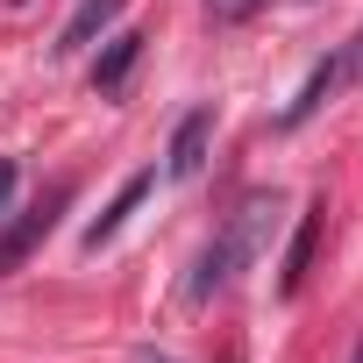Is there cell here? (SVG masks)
<instances>
[{
    "instance_id": "7c38bea8",
    "label": "cell",
    "mask_w": 363,
    "mask_h": 363,
    "mask_svg": "<svg viewBox=\"0 0 363 363\" xmlns=\"http://www.w3.org/2000/svg\"><path fill=\"white\" fill-rule=\"evenodd\" d=\"M135 363H171V356H135Z\"/></svg>"
},
{
    "instance_id": "8992f818",
    "label": "cell",
    "mask_w": 363,
    "mask_h": 363,
    "mask_svg": "<svg viewBox=\"0 0 363 363\" xmlns=\"http://www.w3.org/2000/svg\"><path fill=\"white\" fill-rule=\"evenodd\" d=\"M150 186H157V171H135L128 186H121V193L107 200V214H93V221H86V250H100V242H114V235H121V221H128V214L143 207V193H150Z\"/></svg>"
},
{
    "instance_id": "3957f363",
    "label": "cell",
    "mask_w": 363,
    "mask_h": 363,
    "mask_svg": "<svg viewBox=\"0 0 363 363\" xmlns=\"http://www.w3.org/2000/svg\"><path fill=\"white\" fill-rule=\"evenodd\" d=\"M207 143H214V107L178 114L171 150H164V171H171V178H200V171H207Z\"/></svg>"
},
{
    "instance_id": "30bf717a",
    "label": "cell",
    "mask_w": 363,
    "mask_h": 363,
    "mask_svg": "<svg viewBox=\"0 0 363 363\" xmlns=\"http://www.w3.org/2000/svg\"><path fill=\"white\" fill-rule=\"evenodd\" d=\"M257 8H264V0H207L214 22H242V15H257Z\"/></svg>"
},
{
    "instance_id": "52a82bcc",
    "label": "cell",
    "mask_w": 363,
    "mask_h": 363,
    "mask_svg": "<svg viewBox=\"0 0 363 363\" xmlns=\"http://www.w3.org/2000/svg\"><path fill=\"white\" fill-rule=\"evenodd\" d=\"M143 29H121V36H107V50H100V65H93V93H121V79L135 72V57H143Z\"/></svg>"
},
{
    "instance_id": "7a4b0ae2",
    "label": "cell",
    "mask_w": 363,
    "mask_h": 363,
    "mask_svg": "<svg viewBox=\"0 0 363 363\" xmlns=\"http://www.w3.org/2000/svg\"><path fill=\"white\" fill-rule=\"evenodd\" d=\"M65 207H72V186H50V193H43L29 214H15L8 228H0V278H8V271H15V264H22V257H29L43 235H50V221H57Z\"/></svg>"
},
{
    "instance_id": "4fadbf2b",
    "label": "cell",
    "mask_w": 363,
    "mask_h": 363,
    "mask_svg": "<svg viewBox=\"0 0 363 363\" xmlns=\"http://www.w3.org/2000/svg\"><path fill=\"white\" fill-rule=\"evenodd\" d=\"M349 363H363V342H356V356H349Z\"/></svg>"
},
{
    "instance_id": "5b68a950",
    "label": "cell",
    "mask_w": 363,
    "mask_h": 363,
    "mask_svg": "<svg viewBox=\"0 0 363 363\" xmlns=\"http://www.w3.org/2000/svg\"><path fill=\"white\" fill-rule=\"evenodd\" d=\"M335 93H342V57H320V65L306 72V86L292 93V107L278 114V128H299V121H313V114H320Z\"/></svg>"
},
{
    "instance_id": "8fae6325",
    "label": "cell",
    "mask_w": 363,
    "mask_h": 363,
    "mask_svg": "<svg viewBox=\"0 0 363 363\" xmlns=\"http://www.w3.org/2000/svg\"><path fill=\"white\" fill-rule=\"evenodd\" d=\"M15 200V157H0V207Z\"/></svg>"
},
{
    "instance_id": "ba28073f",
    "label": "cell",
    "mask_w": 363,
    "mask_h": 363,
    "mask_svg": "<svg viewBox=\"0 0 363 363\" xmlns=\"http://www.w3.org/2000/svg\"><path fill=\"white\" fill-rule=\"evenodd\" d=\"M121 8H128V0H79V15H72V22H65V36H57V57L86 50V43H93V36H100V29H107Z\"/></svg>"
},
{
    "instance_id": "6da1fadb",
    "label": "cell",
    "mask_w": 363,
    "mask_h": 363,
    "mask_svg": "<svg viewBox=\"0 0 363 363\" xmlns=\"http://www.w3.org/2000/svg\"><path fill=\"white\" fill-rule=\"evenodd\" d=\"M271 214H278V193H250V200L221 221V235L200 250V264H193V278H186V299H193V306H207L214 292H228V285H235V271L264 250Z\"/></svg>"
},
{
    "instance_id": "9c48e42d",
    "label": "cell",
    "mask_w": 363,
    "mask_h": 363,
    "mask_svg": "<svg viewBox=\"0 0 363 363\" xmlns=\"http://www.w3.org/2000/svg\"><path fill=\"white\" fill-rule=\"evenodd\" d=\"M335 57H342V86H356V79H363V29H356V36H349Z\"/></svg>"
},
{
    "instance_id": "277c9868",
    "label": "cell",
    "mask_w": 363,
    "mask_h": 363,
    "mask_svg": "<svg viewBox=\"0 0 363 363\" xmlns=\"http://www.w3.org/2000/svg\"><path fill=\"white\" fill-rule=\"evenodd\" d=\"M320 221H328V207L313 200L306 214H299V228H292V242H285V264H278V292L292 299L299 285H306V271H313V242H320Z\"/></svg>"
}]
</instances>
